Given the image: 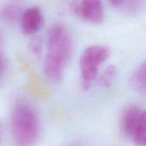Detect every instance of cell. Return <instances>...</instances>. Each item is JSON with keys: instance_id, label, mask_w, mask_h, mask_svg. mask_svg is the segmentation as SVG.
Masks as SVG:
<instances>
[{"instance_id": "14", "label": "cell", "mask_w": 146, "mask_h": 146, "mask_svg": "<svg viewBox=\"0 0 146 146\" xmlns=\"http://www.w3.org/2000/svg\"><path fill=\"white\" fill-rule=\"evenodd\" d=\"M125 0H109V2L113 7H118L123 5Z\"/></svg>"}, {"instance_id": "12", "label": "cell", "mask_w": 146, "mask_h": 146, "mask_svg": "<svg viewBox=\"0 0 146 146\" xmlns=\"http://www.w3.org/2000/svg\"><path fill=\"white\" fill-rule=\"evenodd\" d=\"M30 51L36 57H40L43 52V40L39 36H33L29 42Z\"/></svg>"}, {"instance_id": "9", "label": "cell", "mask_w": 146, "mask_h": 146, "mask_svg": "<svg viewBox=\"0 0 146 146\" xmlns=\"http://www.w3.org/2000/svg\"><path fill=\"white\" fill-rule=\"evenodd\" d=\"M132 141L137 146H146V110L143 113Z\"/></svg>"}, {"instance_id": "1", "label": "cell", "mask_w": 146, "mask_h": 146, "mask_svg": "<svg viewBox=\"0 0 146 146\" xmlns=\"http://www.w3.org/2000/svg\"><path fill=\"white\" fill-rule=\"evenodd\" d=\"M73 53V40L66 27L56 24L48 32L47 47L43 62L46 77L54 83H59L64 78L65 69Z\"/></svg>"}, {"instance_id": "8", "label": "cell", "mask_w": 146, "mask_h": 146, "mask_svg": "<svg viewBox=\"0 0 146 146\" xmlns=\"http://www.w3.org/2000/svg\"><path fill=\"white\" fill-rule=\"evenodd\" d=\"M1 15L4 21L12 24L16 22L21 15V8L17 3L11 2L4 6Z\"/></svg>"}, {"instance_id": "5", "label": "cell", "mask_w": 146, "mask_h": 146, "mask_svg": "<svg viewBox=\"0 0 146 146\" xmlns=\"http://www.w3.org/2000/svg\"><path fill=\"white\" fill-rule=\"evenodd\" d=\"M44 24V16L41 10L36 7L27 9L21 15V28L24 34L34 36Z\"/></svg>"}, {"instance_id": "10", "label": "cell", "mask_w": 146, "mask_h": 146, "mask_svg": "<svg viewBox=\"0 0 146 146\" xmlns=\"http://www.w3.org/2000/svg\"><path fill=\"white\" fill-rule=\"evenodd\" d=\"M117 76V68L114 65H109L103 72L98 79V83L101 87H108L112 84Z\"/></svg>"}, {"instance_id": "3", "label": "cell", "mask_w": 146, "mask_h": 146, "mask_svg": "<svg viewBox=\"0 0 146 146\" xmlns=\"http://www.w3.org/2000/svg\"><path fill=\"white\" fill-rule=\"evenodd\" d=\"M111 53L109 47L100 44L89 46L83 51L79 64L84 90L89 88L96 78L99 67L109 58Z\"/></svg>"}, {"instance_id": "2", "label": "cell", "mask_w": 146, "mask_h": 146, "mask_svg": "<svg viewBox=\"0 0 146 146\" xmlns=\"http://www.w3.org/2000/svg\"><path fill=\"white\" fill-rule=\"evenodd\" d=\"M11 132L14 140L21 145L34 144L40 134L38 117L35 110L27 102H19L11 115Z\"/></svg>"}, {"instance_id": "7", "label": "cell", "mask_w": 146, "mask_h": 146, "mask_svg": "<svg viewBox=\"0 0 146 146\" xmlns=\"http://www.w3.org/2000/svg\"><path fill=\"white\" fill-rule=\"evenodd\" d=\"M131 85L138 94L146 97V61L141 64L132 74Z\"/></svg>"}, {"instance_id": "6", "label": "cell", "mask_w": 146, "mask_h": 146, "mask_svg": "<svg viewBox=\"0 0 146 146\" xmlns=\"http://www.w3.org/2000/svg\"><path fill=\"white\" fill-rule=\"evenodd\" d=\"M104 9L102 0H81L79 17L94 24L104 19Z\"/></svg>"}, {"instance_id": "13", "label": "cell", "mask_w": 146, "mask_h": 146, "mask_svg": "<svg viewBox=\"0 0 146 146\" xmlns=\"http://www.w3.org/2000/svg\"><path fill=\"white\" fill-rule=\"evenodd\" d=\"M7 68V60L6 56L0 51V81L4 77Z\"/></svg>"}, {"instance_id": "4", "label": "cell", "mask_w": 146, "mask_h": 146, "mask_svg": "<svg viewBox=\"0 0 146 146\" xmlns=\"http://www.w3.org/2000/svg\"><path fill=\"white\" fill-rule=\"evenodd\" d=\"M143 113V111L140 107L135 105L126 107L123 112L120 127L123 134L129 140L133 139Z\"/></svg>"}, {"instance_id": "11", "label": "cell", "mask_w": 146, "mask_h": 146, "mask_svg": "<svg viewBox=\"0 0 146 146\" xmlns=\"http://www.w3.org/2000/svg\"><path fill=\"white\" fill-rule=\"evenodd\" d=\"M145 2L146 0H125L122 6L128 14H135L143 8Z\"/></svg>"}]
</instances>
